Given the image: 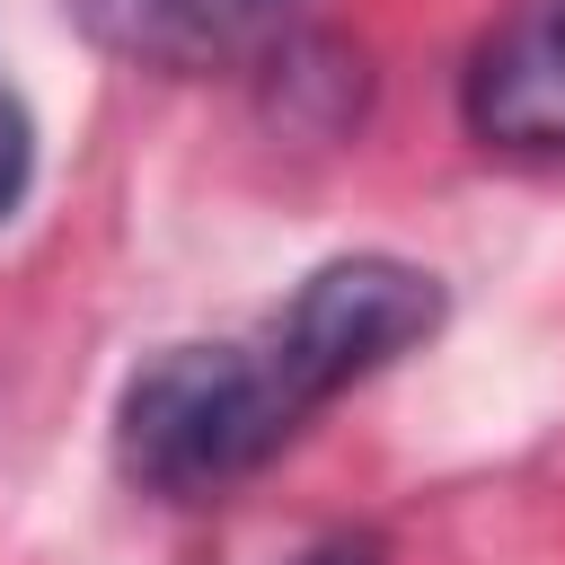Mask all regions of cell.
I'll return each instance as SVG.
<instances>
[{
  "label": "cell",
  "mask_w": 565,
  "mask_h": 565,
  "mask_svg": "<svg viewBox=\"0 0 565 565\" xmlns=\"http://www.w3.org/2000/svg\"><path fill=\"white\" fill-rule=\"evenodd\" d=\"M247 9H265V0H71V18L124 62H185V53L221 44Z\"/></svg>",
  "instance_id": "obj_4"
},
{
  "label": "cell",
  "mask_w": 565,
  "mask_h": 565,
  "mask_svg": "<svg viewBox=\"0 0 565 565\" xmlns=\"http://www.w3.org/2000/svg\"><path fill=\"white\" fill-rule=\"evenodd\" d=\"M26 185H35V115H26V97L0 79V221H18Z\"/></svg>",
  "instance_id": "obj_5"
},
{
  "label": "cell",
  "mask_w": 565,
  "mask_h": 565,
  "mask_svg": "<svg viewBox=\"0 0 565 565\" xmlns=\"http://www.w3.org/2000/svg\"><path fill=\"white\" fill-rule=\"evenodd\" d=\"M441 282L406 256H335L318 265L265 327H256V353L274 371V388L291 397V415L309 424L327 397H344L353 380L388 371L397 353H415L433 327H441Z\"/></svg>",
  "instance_id": "obj_2"
},
{
  "label": "cell",
  "mask_w": 565,
  "mask_h": 565,
  "mask_svg": "<svg viewBox=\"0 0 565 565\" xmlns=\"http://www.w3.org/2000/svg\"><path fill=\"white\" fill-rule=\"evenodd\" d=\"M459 115L486 150H565V0H512L477 35Z\"/></svg>",
  "instance_id": "obj_3"
},
{
  "label": "cell",
  "mask_w": 565,
  "mask_h": 565,
  "mask_svg": "<svg viewBox=\"0 0 565 565\" xmlns=\"http://www.w3.org/2000/svg\"><path fill=\"white\" fill-rule=\"evenodd\" d=\"M291 433H300V415L274 388L256 335L247 344H168L115 397V468L168 503L238 486Z\"/></svg>",
  "instance_id": "obj_1"
},
{
  "label": "cell",
  "mask_w": 565,
  "mask_h": 565,
  "mask_svg": "<svg viewBox=\"0 0 565 565\" xmlns=\"http://www.w3.org/2000/svg\"><path fill=\"white\" fill-rule=\"evenodd\" d=\"M300 565H380V530H327Z\"/></svg>",
  "instance_id": "obj_6"
}]
</instances>
